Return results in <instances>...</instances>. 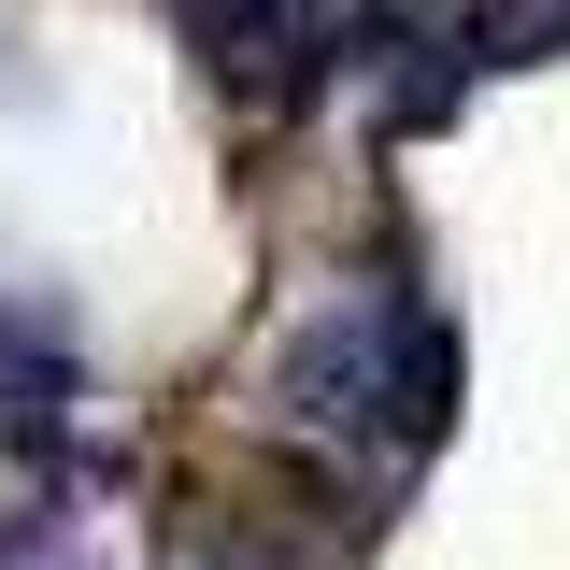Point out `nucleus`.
Instances as JSON below:
<instances>
[{"mask_svg":"<svg viewBox=\"0 0 570 570\" xmlns=\"http://www.w3.org/2000/svg\"><path fill=\"white\" fill-rule=\"evenodd\" d=\"M272 400H285V428L343 442L356 471H371V428H385V442H428V428H442V400H456V343L428 328L414 299L343 285V299H314V314H299Z\"/></svg>","mask_w":570,"mask_h":570,"instance_id":"obj_1","label":"nucleus"}]
</instances>
